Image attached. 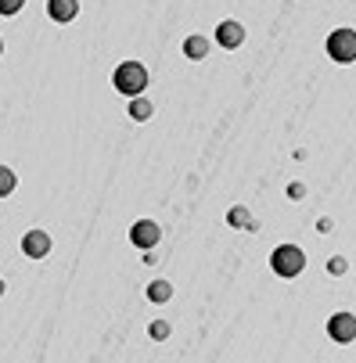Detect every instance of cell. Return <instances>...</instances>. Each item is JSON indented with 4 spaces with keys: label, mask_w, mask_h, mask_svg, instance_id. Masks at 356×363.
<instances>
[{
    "label": "cell",
    "mask_w": 356,
    "mask_h": 363,
    "mask_svg": "<svg viewBox=\"0 0 356 363\" xmlns=\"http://www.w3.org/2000/svg\"><path fill=\"white\" fill-rule=\"evenodd\" d=\"M270 270L277 277H299L302 270H306V252H302L299 245H277L274 255H270Z\"/></svg>",
    "instance_id": "1"
},
{
    "label": "cell",
    "mask_w": 356,
    "mask_h": 363,
    "mask_svg": "<svg viewBox=\"0 0 356 363\" xmlns=\"http://www.w3.org/2000/svg\"><path fill=\"white\" fill-rule=\"evenodd\" d=\"M148 69L140 65V62H123L119 69H116V76H112V83H116V90L119 94H126V97H137V94H144L148 90Z\"/></svg>",
    "instance_id": "2"
},
{
    "label": "cell",
    "mask_w": 356,
    "mask_h": 363,
    "mask_svg": "<svg viewBox=\"0 0 356 363\" xmlns=\"http://www.w3.org/2000/svg\"><path fill=\"white\" fill-rule=\"evenodd\" d=\"M324 50H328V58H331V62H338V65H352V62H356V33H352V29H335V33L328 36Z\"/></svg>",
    "instance_id": "3"
},
{
    "label": "cell",
    "mask_w": 356,
    "mask_h": 363,
    "mask_svg": "<svg viewBox=\"0 0 356 363\" xmlns=\"http://www.w3.org/2000/svg\"><path fill=\"white\" fill-rule=\"evenodd\" d=\"M159 238H162V230H159L155 220H137V223L130 227V241H133L137 248H155Z\"/></svg>",
    "instance_id": "4"
},
{
    "label": "cell",
    "mask_w": 356,
    "mask_h": 363,
    "mask_svg": "<svg viewBox=\"0 0 356 363\" xmlns=\"http://www.w3.org/2000/svg\"><path fill=\"white\" fill-rule=\"evenodd\" d=\"M216 43H220V47H227V50H238V47L245 43V26H241L238 18L220 22V26H216Z\"/></svg>",
    "instance_id": "5"
},
{
    "label": "cell",
    "mask_w": 356,
    "mask_h": 363,
    "mask_svg": "<svg viewBox=\"0 0 356 363\" xmlns=\"http://www.w3.org/2000/svg\"><path fill=\"white\" fill-rule=\"evenodd\" d=\"M328 335L335 338V342H352L356 338V317L352 313H335L331 320H328Z\"/></svg>",
    "instance_id": "6"
},
{
    "label": "cell",
    "mask_w": 356,
    "mask_h": 363,
    "mask_svg": "<svg viewBox=\"0 0 356 363\" xmlns=\"http://www.w3.org/2000/svg\"><path fill=\"white\" fill-rule=\"evenodd\" d=\"M22 252H26L29 259H43V255L50 252V238H47L43 230H29V234L22 238Z\"/></svg>",
    "instance_id": "7"
},
{
    "label": "cell",
    "mask_w": 356,
    "mask_h": 363,
    "mask_svg": "<svg viewBox=\"0 0 356 363\" xmlns=\"http://www.w3.org/2000/svg\"><path fill=\"white\" fill-rule=\"evenodd\" d=\"M47 15L65 26V22H72L79 15V0H47Z\"/></svg>",
    "instance_id": "8"
},
{
    "label": "cell",
    "mask_w": 356,
    "mask_h": 363,
    "mask_svg": "<svg viewBox=\"0 0 356 363\" xmlns=\"http://www.w3.org/2000/svg\"><path fill=\"white\" fill-rule=\"evenodd\" d=\"M184 55H187L191 62H201V58L209 55V40H206V36H187V40H184Z\"/></svg>",
    "instance_id": "9"
},
{
    "label": "cell",
    "mask_w": 356,
    "mask_h": 363,
    "mask_svg": "<svg viewBox=\"0 0 356 363\" xmlns=\"http://www.w3.org/2000/svg\"><path fill=\"white\" fill-rule=\"evenodd\" d=\"M148 298L155 302V306L169 302V298H173V284H169V281H151V284H148Z\"/></svg>",
    "instance_id": "10"
},
{
    "label": "cell",
    "mask_w": 356,
    "mask_h": 363,
    "mask_svg": "<svg viewBox=\"0 0 356 363\" xmlns=\"http://www.w3.org/2000/svg\"><path fill=\"white\" fill-rule=\"evenodd\" d=\"M151 112H155V105L151 101H144L140 94L130 101V119H137V123H144V119H151Z\"/></svg>",
    "instance_id": "11"
},
{
    "label": "cell",
    "mask_w": 356,
    "mask_h": 363,
    "mask_svg": "<svg viewBox=\"0 0 356 363\" xmlns=\"http://www.w3.org/2000/svg\"><path fill=\"white\" fill-rule=\"evenodd\" d=\"M15 184H18V180H15V173H11L8 166H0V198H8V194L15 191Z\"/></svg>",
    "instance_id": "12"
},
{
    "label": "cell",
    "mask_w": 356,
    "mask_h": 363,
    "mask_svg": "<svg viewBox=\"0 0 356 363\" xmlns=\"http://www.w3.org/2000/svg\"><path fill=\"white\" fill-rule=\"evenodd\" d=\"M227 223L230 227H252V216H248V209H241V205H238V209L227 213Z\"/></svg>",
    "instance_id": "13"
},
{
    "label": "cell",
    "mask_w": 356,
    "mask_h": 363,
    "mask_svg": "<svg viewBox=\"0 0 356 363\" xmlns=\"http://www.w3.org/2000/svg\"><path fill=\"white\" fill-rule=\"evenodd\" d=\"M22 8H26V0H0V15H4V18L18 15Z\"/></svg>",
    "instance_id": "14"
},
{
    "label": "cell",
    "mask_w": 356,
    "mask_h": 363,
    "mask_svg": "<svg viewBox=\"0 0 356 363\" xmlns=\"http://www.w3.org/2000/svg\"><path fill=\"white\" fill-rule=\"evenodd\" d=\"M151 338H155V342L169 338V324H166V320H155V324H151Z\"/></svg>",
    "instance_id": "15"
},
{
    "label": "cell",
    "mask_w": 356,
    "mask_h": 363,
    "mask_svg": "<svg viewBox=\"0 0 356 363\" xmlns=\"http://www.w3.org/2000/svg\"><path fill=\"white\" fill-rule=\"evenodd\" d=\"M328 270H331V274H342V270H345V259H331Z\"/></svg>",
    "instance_id": "16"
},
{
    "label": "cell",
    "mask_w": 356,
    "mask_h": 363,
    "mask_svg": "<svg viewBox=\"0 0 356 363\" xmlns=\"http://www.w3.org/2000/svg\"><path fill=\"white\" fill-rule=\"evenodd\" d=\"M302 194H306V187H302V184H291L288 187V198H302Z\"/></svg>",
    "instance_id": "17"
},
{
    "label": "cell",
    "mask_w": 356,
    "mask_h": 363,
    "mask_svg": "<svg viewBox=\"0 0 356 363\" xmlns=\"http://www.w3.org/2000/svg\"><path fill=\"white\" fill-rule=\"evenodd\" d=\"M0 55H4V40H0Z\"/></svg>",
    "instance_id": "18"
},
{
    "label": "cell",
    "mask_w": 356,
    "mask_h": 363,
    "mask_svg": "<svg viewBox=\"0 0 356 363\" xmlns=\"http://www.w3.org/2000/svg\"><path fill=\"white\" fill-rule=\"evenodd\" d=\"M0 295H4V281H0Z\"/></svg>",
    "instance_id": "19"
}]
</instances>
